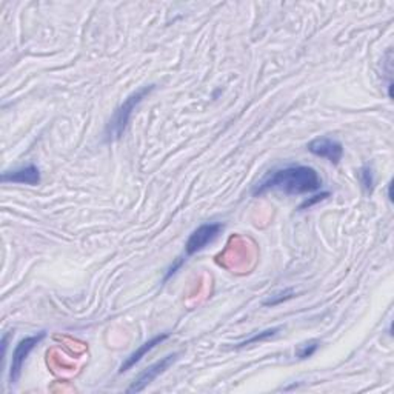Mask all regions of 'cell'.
<instances>
[{
	"instance_id": "1",
	"label": "cell",
	"mask_w": 394,
	"mask_h": 394,
	"mask_svg": "<svg viewBox=\"0 0 394 394\" xmlns=\"http://www.w3.org/2000/svg\"><path fill=\"white\" fill-rule=\"evenodd\" d=\"M322 188V179L311 166L290 165L277 168L260 179L252 194L260 196L268 191H279L284 194H308Z\"/></svg>"
},
{
	"instance_id": "2",
	"label": "cell",
	"mask_w": 394,
	"mask_h": 394,
	"mask_svg": "<svg viewBox=\"0 0 394 394\" xmlns=\"http://www.w3.org/2000/svg\"><path fill=\"white\" fill-rule=\"evenodd\" d=\"M154 89V85H148V87H142L139 88L135 93L130 94L126 97V101L119 107L114 112V116L111 117L110 123L107 125V130H105V136H107L108 140H116L121 139L122 135L128 126L132 111L137 108V105L144 101V98L151 93Z\"/></svg>"
},
{
	"instance_id": "3",
	"label": "cell",
	"mask_w": 394,
	"mask_h": 394,
	"mask_svg": "<svg viewBox=\"0 0 394 394\" xmlns=\"http://www.w3.org/2000/svg\"><path fill=\"white\" fill-rule=\"evenodd\" d=\"M222 230H223V225L219 222L203 223L199 228H196L185 243V256L189 257V256L196 255V252L202 251L208 243L216 241Z\"/></svg>"
},
{
	"instance_id": "4",
	"label": "cell",
	"mask_w": 394,
	"mask_h": 394,
	"mask_svg": "<svg viewBox=\"0 0 394 394\" xmlns=\"http://www.w3.org/2000/svg\"><path fill=\"white\" fill-rule=\"evenodd\" d=\"M45 333H39L36 336H28L25 339L19 342V345L14 350L12 353V361H11V368H10V384L14 385L17 381L20 375H22L24 363L26 361V357L30 356L31 351L36 348V345L44 339Z\"/></svg>"
},
{
	"instance_id": "5",
	"label": "cell",
	"mask_w": 394,
	"mask_h": 394,
	"mask_svg": "<svg viewBox=\"0 0 394 394\" xmlns=\"http://www.w3.org/2000/svg\"><path fill=\"white\" fill-rule=\"evenodd\" d=\"M178 356H179L178 353L166 356L164 359H160V361H157L156 363H153L151 367H148L146 370H144L136 377V381L131 384V386L128 388V393H139V391L145 390L148 385H150L151 382H154V379H156L157 376H160L162 372H165L175 361H178Z\"/></svg>"
},
{
	"instance_id": "6",
	"label": "cell",
	"mask_w": 394,
	"mask_h": 394,
	"mask_svg": "<svg viewBox=\"0 0 394 394\" xmlns=\"http://www.w3.org/2000/svg\"><path fill=\"white\" fill-rule=\"evenodd\" d=\"M308 151L313 153L314 156L328 159L332 164L337 165L343 156V146L339 140L332 137H319L314 139L313 142L308 144Z\"/></svg>"
},
{
	"instance_id": "7",
	"label": "cell",
	"mask_w": 394,
	"mask_h": 394,
	"mask_svg": "<svg viewBox=\"0 0 394 394\" xmlns=\"http://www.w3.org/2000/svg\"><path fill=\"white\" fill-rule=\"evenodd\" d=\"M3 184H24V185H39L40 184V171L36 165H26L17 170L6 171L2 174Z\"/></svg>"
},
{
	"instance_id": "8",
	"label": "cell",
	"mask_w": 394,
	"mask_h": 394,
	"mask_svg": "<svg viewBox=\"0 0 394 394\" xmlns=\"http://www.w3.org/2000/svg\"><path fill=\"white\" fill-rule=\"evenodd\" d=\"M168 336L170 334H159V336H156V337H153L151 341H148V342H145L144 345H140V348H137L135 353L132 354H130V357H126V361L122 363V367H121V372H125V371H128L130 368H132L135 367V365L137 363V362H140L142 361V357L146 354V353H150V351L153 350V348H156L157 345H160L162 342L164 341H166L168 339Z\"/></svg>"
},
{
	"instance_id": "9",
	"label": "cell",
	"mask_w": 394,
	"mask_h": 394,
	"mask_svg": "<svg viewBox=\"0 0 394 394\" xmlns=\"http://www.w3.org/2000/svg\"><path fill=\"white\" fill-rule=\"evenodd\" d=\"M359 178H361L363 188L367 189L368 193H371L372 188H375V173H372V168L363 166L361 173H359Z\"/></svg>"
},
{
	"instance_id": "10",
	"label": "cell",
	"mask_w": 394,
	"mask_h": 394,
	"mask_svg": "<svg viewBox=\"0 0 394 394\" xmlns=\"http://www.w3.org/2000/svg\"><path fill=\"white\" fill-rule=\"evenodd\" d=\"M291 296H293V290H285V291L276 293V294H273L268 300H265V305H266V307H270V305L274 307V305L280 304V302H282V300L290 299Z\"/></svg>"
},
{
	"instance_id": "11",
	"label": "cell",
	"mask_w": 394,
	"mask_h": 394,
	"mask_svg": "<svg viewBox=\"0 0 394 394\" xmlns=\"http://www.w3.org/2000/svg\"><path fill=\"white\" fill-rule=\"evenodd\" d=\"M318 348H319V342L305 343V345H302V347L298 350V356H299V359H307L309 356H313Z\"/></svg>"
},
{
	"instance_id": "12",
	"label": "cell",
	"mask_w": 394,
	"mask_h": 394,
	"mask_svg": "<svg viewBox=\"0 0 394 394\" xmlns=\"http://www.w3.org/2000/svg\"><path fill=\"white\" fill-rule=\"evenodd\" d=\"M277 332H279V328L266 329V332L260 333V334H256V336H252V337H251V339H248V341L242 342V343H241V347H245V345H250V343H252V342H257V341H264V339H268V337L274 336V334H276Z\"/></svg>"
},
{
	"instance_id": "13",
	"label": "cell",
	"mask_w": 394,
	"mask_h": 394,
	"mask_svg": "<svg viewBox=\"0 0 394 394\" xmlns=\"http://www.w3.org/2000/svg\"><path fill=\"white\" fill-rule=\"evenodd\" d=\"M329 196V193H322V194H318V196H313L314 199H311V200H307L305 203H302V207H300V209H304V208H309L313 205V203H316V202H319V200H323L325 199V197H328Z\"/></svg>"
}]
</instances>
